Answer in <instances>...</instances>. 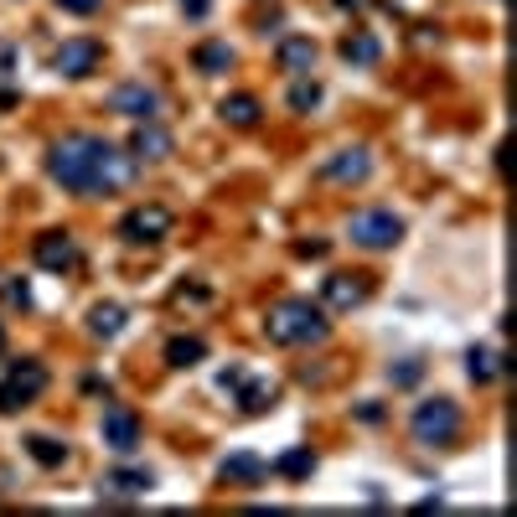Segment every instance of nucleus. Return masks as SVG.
Wrapping results in <instances>:
<instances>
[{"instance_id": "nucleus-1", "label": "nucleus", "mask_w": 517, "mask_h": 517, "mask_svg": "<svg viewBox=\"0 0 517 517\" xmlns=\"http://www.w3.org/2000/svg\"><path fill=\"white\" fill-rule=\"evenodd\" d=\"M140 161L130 150H119L99 135H63L47 156V176L57 181L63 192L78 197H109V192H125L135 181Z\"/></svg>"}, {"instance_id": "nucleus-2", "label": "nucleus", "mask_w": 517, "mask_h": 517, "mask_svg": "<svg viewBox=\"0 0 517 517\" xmlns=\"http://www.w3.org/2000/svg\"><path fill=\"white\" fill-rule=\"evenodd\" d=\"M326 306H316V300H280L275 311L264 316V337L275 347H311V342H326Z\"/></svg>"}, {"instance_id": "nucleus-3", "label": "nucleus", "mask_w": 517, "mask_h": 517, "mask_svg": "<svg viewBox=\"0 0 517 517\" xmlns=\"http://www.w3.org/2000/svg\"><path fill=\"white\" fill-rule=\"evenodd\" d=\"M409 435L414 445L424 450H445L461 440V404L455 399H424L414 414H409Z\"/></svg>"}, {"instance_id": "nucleus-4", "label": "nucleus", "mask_w": 517, "mask_h": 517, "mask_svg": "<svg viewBox=\"0 0 517 517\" xmlns=\"http://www.w3.org/2000/svg\"><path fill=\"white\" fill-rule=\"evenodd\" d=\"M47 393V368L32 357H0V414H16Z\"/></svg>"}, {"instance_id": "nucleus-5", "label": "nucleus", "mask_w": 517, "mask_h": 517, "mask_svg": "<svg viewBox=\"0 0 517 517\" xmlns=\"http://www.w3.org/2000/svg\"><path fill=\"white\" fill-rule=\"evenodd\" d=\"M347 238L357 243V249H368V254H383V249H393V243L404 238V218L388 212V207H362V212L347 218Z\"/></svg>"}, {"instance_id": "nucleus-6", "label": "nucleus", "mask_w": 517, "mask_h": 517, "mask_svg": "<svg viewBox=\"0 0 517 517\" xmlns=\"http://www.w3.org/2000/svg\"><path fill=\"white\" fill-rule=\"evenodd\" d=\"M171 207H161V202H140V207H130L125 218H119V238L130 243V249H150V243H161L166 233H171Z\"/></svg>"}, {"instance_id": "nucleus-7", "label": "nucleus", "mask_w": 517, "mask_h": 517, "mask_svg": "<svg viewBox=\"0 0 517 517\" xmlns=\"http://www.w3.org/2000/svg\"><path fill=\"white\" fill-rule=\"evenodd\" d=\"M368 295H373L368 275H347V269H337V275H326V285H321V306L347 316L357 306H368Z\"/></svg>"}, {"instance_id": "nucleus-8", "label": "nucleus", "mask_w": 517, "mask_h": 517, "mask_svg": "<svg viewBox=\"0 0 517 517\" xmlns=\"http://www.w3.org/2000/svg\"><path fill=\"white\" fill-rule=\"evenodd\" d=\"M321 176L337 181V187H357V181L373 176V150L368 145H347V150H337V156L321 161Z\"/></svg>"}, {"instance_id": "nucleus-9", "label": "nucleus", "mask_w": 517, "mask_h": 517, "mask_svg": "<svg viewBox=\"0 0 517 517\" xmlns=\"http://www.w3.org/2000/svg\"><path fill=\"white\" fill-rule=\"evenodd\" d=\"M99 435H104V445L114 455H135V445H140V414L125 409V404H109L104 419H99Z\"/></svg>"}, {"instance_id": "nucleus-10", "label": "nucleus", "mask_w": 517, "mask_h": 517, "mask_svg": "<svg viewBox=\"0 0 517 517\" xmlns=\"http://www.w3.org/2000/svg\"><path fill=\"white\" fill-rule=\"evenodd\" d=\"M99 63H104V47L94 37H68L63 47H57V57H52V68L63 78H88Z\"/></svg>"}, {"instance_id": "nucleus-11", "label": "nucleus", "mask_w": 517, "mask_h": 517, "mask_svg": "<svg viewBox=\"0 0 517 517\" xmlns=\"http://www.w3.org/2000/svg\"><path fill=\"white\" fill-rule=\"evenodd\" d=\"M109 109L135 119V125H140V119H161V94L150 83H119L109 94Z\"/></svg>"}, {"instance_id": "nucleus-12", "label": "nucleus", "mask_w": 517, "mask_h": 517, "mask_svg": "<svg viewBox=\"0 0 517 517\" xmlns=\"http://www.w3.org/2000/svg\"><path fill=\"white\" fill-rule=\"evenodd\" d=\"M32 254H37V264L47 269V275H68V269H78V238L63 233V228H52V233L37 238Z\"/></svg>"}, {"instance_id": "nucleus-13", "label": "nucleus", "mask_w": 517, "mask_h": 517, "mask_svg": "<svg viewBox=\"0 0 517 517\" xmlns=\"http://www.w3.org/2000/svg\"><path fill=\"white\" fill-rule=\"evenodd\" d=\"M316 42L311 37H280L275 42V68L285 73V78H311L316 73Z\"/></svg>"}, {"instance_id": "nucleus-14", "label": "nucleus", "mask_w": 517, "mask_h": 517, "mask_svg": "<svg viewBox=\"0 0 517 517\" xmlns=\"http://www.w3.org/2000/svg\"><path fill=\"white\" fill-rule=\"evenodd\" d=\"M171 150H176V140H171V130L161 125V119H140L135 135H130V156L135 161H166Z\"/></svg>"}, {"instance_id": "nucleus-15", "label": "nucleus", "mask_w": 517, "mask_h": 517, "mask_svg": "<svg viewBox=\"0 0 517 517\" xmlns=\"http://www.w3.org/2000/svg\"><path fill=\"white\" fill-rule=\"evenodd\" d=\"M218 476H223L228 486H259V481L269 476V461H264V455H254V450H233V455H223Z\"/></svg>"}, {"instance_id": "nucleus-16", "label": "nucleus", "mask_w": 517, "mask_h": 517, "mask_svg": "<svg viewBox=\"0 0 517 517\" xmlns=\"http://www.w3.org/2000/svg\"><path fill=\"white\" fill-rule=\"evenodd\" d=\"M150 486H156V476H150L145 466H114V471H104V497H145Z\"/></svg>"}, {"instance_id": "nucleus-17", "label": "nucleus", "mask_w": 517, "mask_h": 517, "mask_svg": "<svg viewBox=\"0 0 517 517\" xmlns=\"http://www.w3.org/2000/svg\"><path fill=\"white\" fill-rule=\"evenodd\" d=\"M233 393H238V409L243 414H269V409H275V399H280V388L269 383V378H243Z\"/></svg>"}, {"instance_id": "nucleus-18", "label": "nucleus", "mask_w": 517, "mask_h": 517, "mask_svg": "<svg viewBox=\"0 0 517 517\" xmlns=\"http://www.w3.org/2000/svg\"><path fill=\"white\" fill-rule=\"evenodd\" d=\"M337 52H342V63H352V68H373L378 57H383V42L373 32H347L337 42Z\"/></svg>"}, {"instance_id": "nucleus-19", "label": "nucleus", "mask_w": 517, "mask_h": 517, "mask_svg": "<svg viewBox=\"0 0 517 517\" xmlns=\"http://www.w3.org/2000/svg\"><path fill=\"white\" fill-rule=\"evenodd\" d=\"M218 114H223V125H233V130H254L259 114H264V104H259V94H228V99L218 104Z\"/></svg>"}, {"instance_id": "nucleus-20", "label": "nucleus", "mask_w": 517, "mask_h": 517, "mask_svg": "<svg viewBox=\"0 0 517 517\" xmlns=\"http://www.w3.org/2000/svg\"><path fill=\"white\" fill-rule=\"evenodd\" d=\"M316 471V455H311V445H295V450H285L280 461H269V476H285V481H306Z\"/></svg>"}, {"instance_id": "nucleus-21", "label": "nucleus", "mask_w": 517, "mask_h": 517, "mask_svg": "<svg viewBox=\"0 0 517 517\" xmlns=\"http://www.w3.org/2000/svg\"><path fill=\"white\" fill-rule=\"evenodd\" d=\"M192 63H197V73H228L233 68V47L223 37H207V42H197Z\"/></svg>"}, {"instance_id": "nucleus-22", "label": "nucleus", "mask_w": 517, "mask_h": 517, "mask_svg": "<svg viewBox=\"0 0 517 517\" xmlns=\"http://www.w3.org/2000/svg\"><path fill=\"white\" fill-rule=\"evenodd\" d=\"M466 373H471V383H497L502 378V352L497 347H471L466 352Z\"/></svg>"}, {"instance_id": "nucleus-23", "label": "nucleus", "mask_w": 517, "mask_h": 517, "mask_svg": "<svg viewBox=\"0 0 517 517\" xmlns=\"http://www.w3.org/2000/svg\"><path fill=\"white\" fill-rule=\"evenodd\" d=\"M26 455H32V461H37L42 471H57V466L68 461V445H63V440H52V435H32V440H26Z\"/></svg>"}, {"instance_id": "nucleus-24", "label": "nucleus", "mask_w": 517, "mask_h": 517, "mask_svg": "<svg viewBox=\"0 0 517 517\" xmlns=\"http://www.w3.org/2000/svg\"><path fill=\"white\" fill-rule=\"evenodd\" d=\"M202 357H207V342H202V337H171V342H166V362H171V368H197Z\"/></svg>"}, {"instance_id": "nucleus-25", "label": "nucleus", "mask_w": 517, "mask_h": 517, "mask_svg": "<svg viewBox=\"0 0 517 517\" xmlns=\"http://www.w3.org/2000/svg\"><path fill=\"white\" fill-rule=\"evenodd\" d=\"M88 331H94V337H119V331H125V306H114V300L94 306L88 311Z\"/></svg>"}, {"instance_id": "nucleus-26", "label": "nucleus", "mask_w": 517, "mask_h": 517, "mask_svg": "<svg viewBox=\"0 0 517 517\" xmlns=\"http://www.w3.org/2000/svg\"><path fill=\"white\" fill-rule=\"evenodd\" d=\"M316 104H321V83H316V78H295V83H290V109L306 114V109H316Z\"/></svg>"}, {"instance_id": "nucleus-27", "label": "nucleus", "mask_w": 517, "mask_h": 517, "mask_svg": "<svg viewBox=\"0 0 517 517\" xmlns=\"http://www.w3.org/2000/svg\"><path fill=\"white\" fill-rule=\"evenodd\" d=\"M419 378H424V362H419V357H404L399 368H388V383H393V388H414Z\"/></svg>"}, {"instance_id": "nucleus-28", "label": "nucleus", "mask_w": 517, "mask_h": 517, "mask_svg": "<svg viewBox=\"0 0 517 517\" xmlns=\"http://www.w3.org/2000/svg\"><path fill=\"white\" fill-rule=\"evenodd\" d=\"M0 295H6V306H16V311L32 306V290H26V280H16V275H0Z\"/></svg>"}, {"instance_id": "nucleus-29", "label": "nucleus", "mask_w": 517, "mask_h": 517, "mask_svg": "<svg viewBox=\"0 0 517 517\" xmlns=\"http://www.w3.org/2000/svg\"><path fill=\"white\" fill-rule=\"evenodd\" d=\"M57 6H63V11H73V16H94V11L104 6V0H57Z\"/></svg>"}, {"instance_id": "nucleus-30", "label": "nucleus", "mask_w": 517, "mask_h": 517, "mask_svg": "<svg viewBox=\"0 0 517 517\" xmlns=\"http://www.w3.org/2000/svg\"><path fill=\"white\" fill-rule=\"evenodd\" d=\"M295 254H300V259H321V254H326V238H306V243H295Z\"/></svg>"}, {"instance_id": "nucleus-31", "label": "nucleus", "mask_w": 517, "mask_h": 517, "mask_svg": "<svg viewBox=\"0 0 517 517\" xmlns=\"http://www.w3.org/2000/svg\"><path fill=\"white\" fill-rule=\"evenodd\" d=\"M243 378H249L243 368H223V373H218V388H223V393H233V388H238Z\"/></svg>"}, {"instance_id": "nucleus-32", "label": "nucleus", "mask_w": 517, "mask_h": 517, "mask_svg": "<svg viewBox=\"0 0 517 517\" xmlns=\"http://www.w3.org/2000/svg\"><path fill=\"white\" fill-rule=\"evenodd\" d=\"M11 68H16V47L0 42V73H11Z\"/></svg>"}, {"instance_id": "nucleus-33", "label": "nucleus", "mask_w": 517, "mask_h": 517, "mask_svg": "<svg viewBox=\"0 0 517 517\" xmlns=\"http://www.w3.org/2000/svg\"><path fill=\"white\" fill-rule=\"evenodd\" d=\"M176 6L187 11V16H207V6H212V0H176Z\"/></svg>"}, {"instance_id": "nucleus-34", "label": "nucleus", "mask_w": 517, "mask_h": 517, "mask_svg": "<svg viewBox=\"0 0 517 517\" xmlns=\"http://www.w3.org/2000/svg\"><path fill=\"white\" fill-rule=\"evenodd\" d=\"M342 11H368V0H337Z\"/></svg>"}, {"instance_id": "nucleus-35", "label": "nucleus", "mask_w": 517, "mask_h": 517, "mask_svg": "<svg viewBox=\"0 0 517 517\" xmlns=\"http://www.w3.org/2000/svg\"><path fill=\"white\" fill-rule=\"evenodd\" d=\"M16 104V94H11V88H0V109H11Z\"/></svg>"}, {"instance_id": "nucleus-36", "label": "nucleus", "mask_w": 517, "mask_h": 517, "mask_svg": "<svg viewBox=\"0 0 517 517\" xmlns=\"http://www.w3.org/2000/svg\"><path fill=\"white\" fill-rule=\"evenodd\" d=\"M0 347H6V331H0Z\"/></svg>"}]
</instances>
